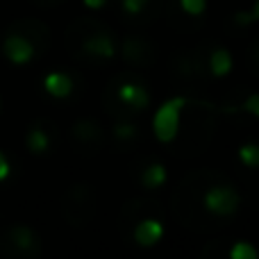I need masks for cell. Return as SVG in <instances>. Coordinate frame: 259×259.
<instances>
[{
    "instance_id": "6da1fadb",
    "label": "cell",
    "mask_w": 259,
    "mask_h": 259,
    "mask_svg": "<svg viewBox=\"0 0 259 259\" xmlns=\"http://www.w3.org/2000/svg\"><path fill=\"white\" fill-rule=\"evenodd\" d=\"M187 105L184 96H175V98L166 100L159 105V109L152 116V132L159 143H170L180 132V118H182V109Z\"/></svg>"
},
{
    "instance_id": "7a4b0ae2",
    "label": "cell",
    "mask_w": 259,
    "mask_h": 259,
    "mask_svg": "<svg viewBox=\"0 0 259 259\" xmlns=\"http://www.w3.org/2000/svg\"><path fill=\"white\" fill-rule=\"evenodd\" d=\"M202 205H205V209L209 214L225 219V216H232L239 211V207H241V193L234 187H230V184H214L211 189L205 191Z\"/></svg>"
},
{
    "instance_id": "3957f363",
    "label": "cell",
    "mask_w": 259,
    "mask_h": 259,
    "mask_svg": "<svg viewBox=\"0 0 259 259\" xmlns=\"http://www.w3.org/2000/svg\"><path fill=\"white\" fill-rule=\"evenodd\" d=\"M3 53H5V57H7L12 64L23 66V64H30L32 59H34L36 48H34V44H32L25 34L9 32V34L5 36V41H3Z\"/></svg>"
},
{
    "instance_id": "277c9868",
    "label": "cell",
    "mask_w": 259,
    "mask_h": 259,
    "mask_svg": "<svg viewBox=\"0 0 259 259\" xmlns=\"http://www.w3.org/2000/svg\"><path fill=\"white\" fill-rule=\"evenodd\" d=\"M3 243H12L18 255H36L39 252V237L27 225H14L3 237Z\"/></svg>"
},
{
    "instance_id": "5b68a950",
    "label": "cell",
    "mask_w": 259,
    "mask_h": 259,
    "mask_svg": "<svg viewBox=\"0 0 259 259\" xmlns=\"http://www.w3.org/2000/svg\"><path fill=\"white\" fill-rule=\"evenodd\" d=\"M164 239V223L157 219H143L134 228V241L139 248H155Z\"/></svg>"
},
{
    "instance_id": "8992f818",
    "label": "cell",
    "mask_w": 259,
    "mask_h": 259,
    "mask_svg": "<svg viewBox=\"0 0 259 259\" xmlns=\"http://www.w3.org/2000/svg\"><path fill=\"white\" fill-rule=\"evenodd\" d=\"M82 48H84L87 55H94V57L100 59H112L116 55V41L107 32H96V34L87 36Z\"/></svg>"
},
{
    "instance_id": "52a82bcc",
    "label": "cell",
    "mask_w": 259,
    "mask_h": 259,
    "mask_svg": "<svg viewBox=\"0 0 259 259\" xmlns=\"http://www.w3.org/2000/svg\"><path fill=\"white\" fill-rule=\"evenodd\" d=\"M44 89L50 98L55 100H64L73 94L75 84H73V77L68 73H62V71H53L44 77Z\"/></svg>"
},
{
    "instance_id": "ba28073f",
    "label": "cell",
    "mask_w": 259,
    "mask_h": 259,
    "mask_svg": "<svg viewBox=\"0 0 259 259\" xmlns=\"http://www.w3.org/2000/svg\"><path fill=\"white\" fill-rule=\"evenodd\" d=\"M118 100L125 103L127 107L141 112V109H146L150 105V94H148L146 87L134 84V82H125V84L118 87Z\"/></svg>"
},
{
    "instance_id": "9c48e42d",
    "label": "cell",
    "mask_w": 259,
    "mask_h": 259,
    "mask_svg": "<svg viewBox=\"0 0 259 259\" xmlns=\"http://www.w3.org/2000/svg\"><path fill=\"white\" fill-rule=\"evenodd\" d=\"M25 146L32 155H46L50 150V134L41 125H32L25 134Z\"/></svg>"
},
{
    "instance_id": "30bf717a",
    "label": "cell",
    "mask_w": 259,
    "mask_h": 259,
    "mask_svg": "<svg viewBox=\"0 0 259 259\" xmlns=\"http://www.w3.org/2000/svg\"><path fill=\"white\" fill-rule=\"evenodd\" d=\"M232 64H234V59L228 48H216L214 53L209 55V68L216 77L228 75V73L232 71Z\"/></svg>"
},
{
    "instance_id": "8fae6325",
    "label": "cell",
    "mask_w": 259,
    "mask_h": 259,
    "mask_svg": "<svg viewBox=\"0 0 259 259\" xmlns=\"http://www.w3.org/2000/svg\"><path fill=\"white\" fill-rule=\"evenodd\" d=\"M166 178H168V173H166V166L159 164V161H155V164H150L148 168H143L141 184L146 189H159V187H164Z\"/></svg>"
},
{
    "instance_id": "7c38bea8",
    "label": "cell",
    "mask_w": 259,
    "mask_h": 259,
    "mask_svg": "<svg viewBox=\"0 0 259 259\" xmlns=\"http://www.w3.org/2000/svg\"><path fill=\"white\" fill-rule=\"evenodd\" d=\"M230 259H257V248L250 241H234L228 250Z\"/></svg>"
},
{
    "instance_id": "4fadbf2b",
    "label": "cell",
    "mask_w": 259,
    "mask_h": 259,
    "mask_svg": "<svg viewBox=\"0 0 259 259\" xmlns=\"http://www.w3.org/2000/svg\"><path fill=\"white\" fill-rule=\"evenodd\" d=\"M239 159L248 168H259V143H243V146H239Z\"/></svg>"
},
{
    "instance_id": "5bb4252c",
    "label": "cell",
    "mask_w": 259,
    "mask_h": 259,
    "mask_svg": "<svg viewBox=\"0 0 259 259\" xmlns=\"http://www.w3.org/2000/svg\"><path fill=\"white\" fill-rule=\"evenodd\" d=\"M259 21V0L252 3V9L250 12H237L234 14V23L237 25H250V23Z\"/></svg>"
},
{
    "instance_id": "9a60e30c",
    "label": "cell",
    "mask_w": 259,
    "mask_h": 259,
    "mask_svg": "<svg viewBox=\"0 0 259 259\" xmlns=\"http://www.w3.org/2000/svg\"><path fill=\"white\" fill-rule=\"evenodd\" d=\"M182 12H187L189 16H200L207 9V0H180Z\"/></svg>"
},
{
    "instance_id": "2e32d148",
    "label": "cell",
    "mask_w": 259,
    "mask_h": 259,
    "mask_svg": "<svg viewBox=\"0 0 259 259\" xmlns=\"http://www.w3.org/2000/svg\"><path fill=\"white\" fill-rule=\"evenodd\" d=\"M137 125H132V123H118V125H114V137L121 139V141H127V139L137 137Z\"/></svg>"
},
{
    "instance_id": "e0dca14e",
    "label": "cell",
    "mask_w": 259,
    "mask_h": 259,
    "mask_svg": "<svg viewBox=\"0 0 259 259\" xmlns=\"http://www.w3.org/2000/svg\"><path fill=\"white\" fill-rule=\"evenodd\" d=\"M241 109L243 112H248V114H252L255 118H259V94H252L250 98L241 105Z\"/></svg>"
},
{
    "instance_id": "ac0fdd59",
    "label": "cell",
    "mask_w": 259,
    "mask_h": 259,
    "mask_svg": "<svg viewBox=\"0 0 259 259\" xmlns=\"http://www.w3.org/2000/svg\"><path fill=\"white\" fill-rule=\"evenodd\" d=\"M148 5V0H123V9L127 14H139L143 12V7Z\"/></svg>"
},
{
    "instance_id": "d6986e66",
    "label": "cell",
    "mask_w": 259,
    "mask_h": 259,
    "mask_svg": "<svg viewBox=\"0 0 259 259\" xmlns=\"http://www.w3.org/2000/svg\"><path fill=\"white\" fill-rule=\"evenodd\" d=\"M9 173H12V166H9L7 157H5V152L0 150V182H5V180L9 178Z\"/></svg>"
},
{
    "instance_id": "ffe728a7",
    "label": "cell",
    "mask_w": 259,
    "mask_h": 259,
    "mask_svg": "<svg viewBox=\"0 0 259 259\" xmlns=\"http://www.w3.org/2000/svg\"><path fill=\"white\" fill-rule=\"evenodd\" d=\"M82 3H84L89 9H103L105 5H107V0H82Z\"/></svg>"
},
{
    "instance_id": "44dd1931",
    "label": "cell",
    "mask_w": 259,
    "mask_h": 259,
    "mask_svg": "<svg viewBox=\"0 0 259 259\" xmlns=\"http://www.w3.org/2000/svg\"><path fill=\"white\" fill-rule=\"evenodd\" d=\"M257 59H259V48H257Z\"/></svg>"
}]
</instances>
